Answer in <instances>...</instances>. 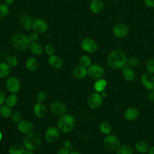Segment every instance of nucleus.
<instances>
[{
  "label": "nucleus",
  "mask_w": 154,
  "mask_h": 154,
  "mask_svg": "<svg viewBox=\"0 0 154 154\" xmlns=\"http://www.w3.org/2000/svg\"><path fill=\"white\" fill-rule=\"evenodd\" d=\"M127 57L120 49H114L108 54L106 63L108 66L113 69L123 68L127 64Z\"/></svg>",
  "instance_id": "f257e3e1"
},
{
  "label": "nucleus",
  "mask_w": 154,
  "mask_h": 154,
  "mask_svg": "<svg viewBox=\"0 0 154 154\" xmlns=\"http://www.w3.org/2000/svg\"><path fill=\"white\" fill-rule=\"evenodd\" d=\"M75 119L70 114H64L61 116L57 122V128L59 131L63 133L70 132L74 128Z\"/></svg>",
  "instance_id": "f03ea898"
},
{
  "label": "nucleus",
  "mask_w": 154,
  "mask_h": 154,
  "mask_svg": "<svg viewBox=\"0 0 154 154\" xmlns=\"http://www.w3.org/2000/svg\"><path fill=\"white\" fill-rule=\"evenodd\" d=\"M42 138L37 132H31L26 134L23 140V145L26 150H34L41 144Z\"/></svg>",
  "instance_id": "7ed1b4c3"
},
{
  "label": "nucleus",
  "mask_w": 154,
  "mask_h": 154,
  "mask_svg": "<svg viewBox=\"0 0 154 154\" xmlns=\"http://www.w3.org/2000/svg\"><path fill=\"white\" fill-rule=\"evenodd\" d=\"M11 42L13 47L19 51H23L29 48L30 42L28 38V35L22 32H17L14 34L11 39Z\"/></svg>",
  "instance_id": "20e7f679"
},
{
  "label": "nucleus",
  "mask_w": 154,
  "mask_h": 154,
  "mask_svg": "<svg viewBox=\"0 0 154 154\" xmlns=\"http://www.w3.org/2000/svg\"><path fill=\"white\" fill-rule=\"evenodd\" d=\"M103 144L106 149L110 151H116L120 146L119 138L114 134H109L103 140Z\"/></svg>",
  "instance_id": "39448f33"
},
{
  "label": "nucleus",
  "mask_w": 154,
  "mask_h": 154,
  "mask_svg": "<svg viewBox=\"0 0 154 154\" xmlns=\"http://www.w3.org/2000/svg\"><path fill=\"white\" fill-rule=\"evenodd\" d=\"M103 97L99 93L96 91L91 92L88 96L87 104L89 108L92 109H98L102 103Z\"/></svg>",
  "instance_id": "423d86ee"
},
{
  "label": "nucleus",
  "mask_w": 154,
  "mask_h": 154,
  "mask_svg": "<svg viewBox=\"0 0 154 154\" xmlns=\"http://www.w3.org/2000/svg\"><path fill=\"white\" fill-rule=\"evenodd\" d=\"M5 87L11 94H16L21 88V83L17 77L10 76L6 80Z\"/></svg>",
  "instance_id": "0eeeda50"
},
{
  "label": "nucleus",
  "mask_w": 154,
  "mask_h": 154,
  "mask_svg": "<svg viewBox=\"0 0 154 154\" xmlns=\"http://www.w3.org/2000/svg\"><path fill=\"white\" fill-rule=\"evenodd\" d=\"M81 49L89 54L94 53L97 51L98 49V45L95 40L91 38H84L81 43Z\"/></svg>",
  "instance_id": "6e6552de"
},
{
  "label": "nucleus",
  "mask_w": 154,
  "mask_h": 154,
  "mask_svg": "<svg viewBox=\"0 0 154 154\" xmlns=\"http://www.w3.org/2000/svg\"><path fill=\"white\" fill-rule=\"evenodd\" d=\"M88 75L94 79L102 78L105 75V70L99 64H91L88 68Z\"/></svg>",
  "instance_id": "1a4fd4ad"
},
{
  "label": "nucleus",
  "mask_w": 154,
  "mask_h": 154,
  "mask_svg": "<svg viewBox=\"0 0 154 154\" xmlns=\"http://www.w3.org/2000/svg\"><path fill=\"white\" fill-rule=\"evenodd\" d=\"M128 26L123 23H117L112 28V33L115 37L119 38H123L129 34Z\"/></svg>",
  "instance_id": "9d476101"
},
{
  "label": "nucleus",
  "mask_w": 154,
  "mask_h": 154,
  "mask_svg": "<svg viewBox=\"0 0 154 154\" xmlns=\"http://www.w3.org/2000/svg\"><path fill=\"white\" fill-rule=\"evenodd\" d=\"M32 29L34 32L37 34H44L48 29L47 22L43 19L37 18L34 20L32 25Z\"/></svg>",
  "instance_id": "9b49d317"
},
{
  "label": "nucleus",
  "mask_w": 154,
  "mask_h": 154,
  "mask_svg": "<svg viewBox=\"0 0 154 154\" xmlns=\"http://www.w3.org/2000/svg\"><path fill=\"white\" fill-rule=\"evenodd\" d=\"M51 112L56 116H62L67 111L66 106L64 103L60 101H54L50 105Z\"/></svg>",
  "instance_id": "f8f14e48"
},
{
  "label": "nucleus",
  "mask_w": 154,
  "mask_h": 154,
  "mask_svg": "<svg viewBox=\"0 0 154 154\" xmlns=\"http://www.w3.org/2000/svg\"><path fill=\"white\" fill-rule=\"evenodd\" d=\"M60 131L58 128L54 126L49 127L45 131V138L49 143H55L59 138Z\"/></svg>",
  "instance_id": "ddd939ff"
},
{
  "label": "nucleus",
  "mask_w": 154,
  "mask_h": 154,
  "mask_svg": "<svg viewBox=\"0 0 154 154\" xmlns=\"http://www.w3.org/2000/svg\"><path fill=\"white\" fill-rule=\"evenodd\" d=\"M18 131L22 134H28L32 132L34 129L33 123L29 120H21L17 125Z\"/></svg>",
  "instance_id": "4468645a"
},
{
  "label": "nucleus",
  "mask_w": 154,
  "mask_h": 154,
  "mask_svg": "<svg viewBox=\"0 0 154 154\" xmlns=\"http://www.w3.org/2000/svg\"><path fill=\"white\" fill-rule=\"evenodd\" d=\"M141 81L143 87L150 91L154 89V75L149 73H144L141 76Z\"/></svg>",
  "instance_id": "2eb2a0df"
},
{
  "label": "nucleus",
  "mask_w": 154,
  "mask_h": 154,
  "mask_svg": "<svg viewBox=\"0 0 154 154\" xmlns=\"http://www.w3.org/2000/svg\"><path fill=\"white\" fill-rule=\"evenodd\" d=\"M33 21L32 17L27 13H22L19 17V23L26 31H29L32 28Z\"/></svg>",
  "instance_id": "dca6fc26"
},
{
  "label": "nucleus",
  "mask_w": 154,
  "mask_h": 154,
  "mask_svg": "<svg viewBox=\"0 0 154 154\" xmlns=\"http://www.w3.org/2000/svg\"><path fill=\"white\" fill-rule=\"evenodd\" d=\"M122 75L124 79L128 82L133 81L135 78V73L132 67L127 64L122 68Z\"/></svg>",
  "instance_id": "f3484780"
},
{
  "label": "nucleus",
  "mask_w": 154,
  "mask_h": 154,
  "mask_svg": "<svg viewBox=\"0 0 154 154\" xmlns=\"http://www.w3.org/2000/svg\"><path fill=\"white\" fill-rule=\"evenodd\" d=\"M89 8L94 14H99L103 11L104 5L101 0H91L90 2Z\"/></svg>",
  "instance_id": "a211bd4d"
},
{
  "label": "nucleus",
  "mask_w": 154,
  "mask_h": 154,
  "mask_svg": "<svg viewBox=\"0 0 154 154\" xmlns=\"http://www.w3.org/2000/svg\"><path fill=\"white\" fill-rule=\"evenodd\" d=\"M73 75L75 78L82 79L88 75L87 68L81 65L77 66L73 70Z\"/></svg>",
  "instance_id": "6ab92c4d"
},
{
  "label": "nucleus",
  "mask_w": 154,
  "mask_h": 154,
  "mask_svg": "<svg viewBox=\"0 0 154 154\" xmlns=\"http://www.w3.org/2000/svg\"><path fill=\"white\" fill-rule=\"evenodd\" d=\"M46 107L42 102H37L33 106V112L34 115L38 118H42L46 114Z\"/></svg>",
  "instance_id": "aec40b11"
},
{
  "label": "nucleus",
  "mask_w": 154,
  "mask_h": 154,
  "mask_svg": "<svg viewBox=\"0 0 154 154\" xmlns=\"http://www.w3.org/2000/svg\"><path fill=\"white\" fill-rule=\"evenodd\" d=\"M48 61L49 66L54 69H60L63 65V61L62 59L59 56L55 54L51 56H49Z\"/></svg>",
  "instance_id": "412c9836"
},
{
  "label": "nucleus",
  "mask_w": 154,
  "mask_h": 154,
  "mask_svg": "<svg viewBox=\"0 0 154 154\" xmlns=\"http://www.w3.org/2000/svg\"><path fill=\"white\" fill-rule=\"evenodd\" d=\"M124 118L128 121H133L137 119L139 116L138 110L134 107H131L126 109L124 112Z\"/></svg>",
  "instance_id": "4be33fe9"
},
{
  "label": "nucleus",
  "mask_w": 154,
  "mask_h": 154,
  "mask_svg": "<svg viewBox=\"0 0 154 154\" xmlns=\"http://www.w3.org/2000/svg\"><path fill=\"white\" fill-rule=\"evenodd\" d=\"M28 48H29L30 52L32 54L35 55H40L44 51V47L40 43H39L38 42H34L30 43Z\"/></svg>",
  "instance_id": "5701e85b"
},
{
  "label": "nucleus",
  "mask_w": 154,
  "mask_h": 154,
  "mask_svg": "<svg viewBox=\"0 0 154 154\" xmlns=\"http://www.w3.org/2000/svg\"><path fill=\"white\" fill-rule=\"evenodd\" d=\"M106 86H107V81L102 78L96 79L93 84L94 90H95V91L99 93L103 92Z\"/></svg>",
  "instance_id": "b1692460"
},
{
  "label": "nucleus",
  "mask_w": 154,
  "mask_h": 154,
  "mask_svg": "<svg viewBox=\"0 0 154 154\" xmlns=\"http://www.w3.org/2000/svg\"><path fill=\"white\" fill-rule=\"evenodd\" d=\"M11 72V67L7 62L0 63V78H5L8 77Z\"/></svg>",
  "instance_id": "393cba45"
},
{
  "label": "nucleus",
  "mask_w": 154,
  "mask_h": 154,
  "mask_svg": "<svg viewBox=\"0 0 154 154\" xmlns=\"http://www.w3.org/2000/svg\"><path fill=\"white\" fill-rule=\"evenodd\" d=\"M25 66L26 69L29 71L34 72L37 70L38 66V63L36 58L31 57H29L26 60L25 62Z\"/></svg>",
  "instance_id": "a878e982"
},
{
  "label": "nucleus",
  "mask_w": 154,
  "mask_h": 154,
  "mask_svg": "<svg viewBox=\"0 0 154 154\" xmlns=\"http://www.w3.org/2000/svg\"><path fill=\"white\" fill-rule=\"evenodd\" d=\"M135 147L136 150L140 153H146L149 150V144L144 141H138L135 143Z\"/></svg>",
  "instance_id": "bb28decb"
},
{
  "label": "nucleus",
  "mask_w": 154,
  "mask_h": 154,
  "mask_svg": "<svg viewBox=\"0 0 154 154\" xmlns=\"http://www.w3.org/2000/svg\"><path fill=\"white\" fill-rule=\"evenodd\" d=\"M26 150L23 145L20 144H14L11 146L8 149L9 154H23Z\"/></svg>",
  "instance_id": "cd10ccee"
},
{
  "label": "nucleus",
  "mask_w": 154,
  "mask_h": 154,
  "mask_svg": "<svg viewBox=\"0 0 154 154\" xmlns=\"http://www.w3.org/2000/svg\"><path fill=\"white\" fill-rule=\"evenodd\" d=\"M100 131L104 135H109L111 131V125L106 121L101 122L99 125Z\"/></svg>",
  "instance_id": "c85d7f7f"
},
{
  "label": "nucleus",
  "mask_w": 154,
  "mask_h": 154,
  "mask_svg": "<svg viewBox=\"0 0 154 154\" xmlns=\"http://www.w3.org/2000/svg\"><path fill=\"white\" fill-rule=\"evenodd\" d=\"M12 111L11 108L7 105H2L0 106V115L4 119H8L11 117Z\"/></svg>",
  "instance_id": "c756f323"
},
{
  "label": "nucleus",
  "mask_w": 154,
  "mask_h": 154,
  "mask_svg": "<svg viewBox=\"0 0 154 154\" xmlns=\"http://www.w3.org/2000/svg\"><path fill=\"white\" fill-rule=\"evenodd\" d=\"M133 149L132 147L128 144L120 146L116 150V154H132Z\"/></svg>",
  "instance_id": "7c9ffc66"
},
{
  "label": "nucleus",
  "mask_w": 154,
  "mask_h": 154,
  "mask_svg": "<svg viewBox=\"0 0 154 154\" xmlns=\"http://www.w3.org/2000/svg\"><path fill=\"white\" fill-rule=\"evenodd\" d=\"M17 102V96L16 94H10L5 100L6 105L9 106L10 108L14 107Z\"/></svg>",
  "instance_id": "2f4dec72"
},
{
  "label": "nucleus",
  "mask_w": 154,
  "mask_h": 154,
  "mask_svg": "<svg viewBox=\"0 0 154 154\" xmlns=\"http://www.w3.org/2000/svg\"><path fill=\"white\" fill-rule=\"evenodd\" d=\"M80 65L88 68L91 64V58L87 55H83L79 58Z\"/></svg>",
  "instance_id": "473e14b6"
},
{
  "label": "nucleus",
  "mask_w": 154,
  "mask_h": 154,
  "mask_svg": "<svg viewBox=\"0 0 154 154\" xmlns=\"http://www.w3.org/2000/svg\"><path fill=\"white\" fill-rule=\"evenodd\" d=\"M9 7L5 4H0V19L6 17L9 13Z\"/></svg>",
  "instance_id": "72a5a7b5"
},
{
  "label": "nucleus",
  "mask_w": 154,
  "mask_h": 154,
  "mask_svg": "<svg viewBox=\"0 0 154 154\" xmlns=\"http://www.w3.org/2000/svg\"><path fill=\"white\" fill-rule=\"evenodd\" d=\"M7 63L11 67H14L18 64V60L16 57L14 55H10L7 58Z\"/></svg>",
  "instance_id": "f704fd0d"
},
{
  "label": "nucleus",
  "mask_w": 154,
  "mask_h": 154,
  "mask_svg": "<svg viewBox=\"0 0 154 154\" xmlns=\"http://www.w3.org/2000/svg\"><path fill=\"white\" fill-rule=\"evenodd\" d=\"M44 51L48 56H51L55 54V49L51 44H47L44 47Z\"/></svg>",
  "instance_id": "c9c22d12"
},
{
  "label": "nucleus",
  "mask_w": 154,
  "mask_h": 154,
  "mask_svg": "<svg viewBox=\"0 0 154 154\" xmlns=\"http://www.w3.org/2000/svg\"><path fill=\"white\" fill-rule=\"evenodd\" d=\"M140 63V61L137 57H132L127 59V64L131 67H137Z\"/></svg>",
  "instance_id": "e433bc0d"
},
{
  "label": "nucleus",
  "mask_w": 154,
  "mask_h": 154,
  "mask_svg": "<svg viewBox=\"0 0 154 154\" xmlns=\"http://www.w3.org/2000/svg\"><path fill=\"white\" fill-rule=\"evenodd\" d=\"M146 67L148 73L151 74L154 73V58H151L147 60L146 62Z\"/></svg>",
  "instance_id": "4c0bfd02"
},
{
  "label": "nucleus",
  "mask_w": 154,
  "mask_h": 154,
  "mask_svg": "<svg viewBox=\"0 0 154 154\" xmlns=\"http://www.w3.org/2000/svg\"><path fill=\"white\" fill-rule=\"evenodd\" d=\"M47 96H48V94H47L46 92H45L44 91H41L37 94L35 99H36L37 102H42L46 99Z\"/></svg>",
  "instance_id": "58836bf2"
},
{
  "label": "nucleus",
  "mask_w": 154,
  "mask_h": 154,
  "mask_svg": "<svg viewBox=\"0 0 154 154\" xmlns=\"http://www.w3.org/2000/svg\"><path fill=\"white\" fill-rule=\"evenodd\" d=\"M11 118V120L14 123H17L22 120V115L19 111H16L12 112Z\"/></svg>",
  "instance_id": "ea45409f"
},
{
  "label": "nucleus",
  "mask_w": 154,
  "mask_h": 154,
  "mask_svg": "<svg viewBox=\"0 0 154 154\" xmlns=\"http://www.w3.org/2000/svg\"><path fill=\"white\" fill-rule=\"evenodd\" d=\"M38 34H37L35 32H32L28 35V38L30 43L37 42V40H38Z\"/></svg>",
  "instance_id": "a19ab883"
},
{
  "label": "nucleus",
  "mask_w": 154,
  "mask_h": 154,
  "mask_svg": "<svg viewBox=\"0 0 154 154\" xmlns=\"http://www.w3.org/2000/svg\"><path fill=\"white\" fill-rule=\"evenodd\" d=\"M6 96L3 91L0 90V106L3 105L4 102H5Z\"/></svg>",
  "instance_id": "79ce46f5"
},
{
  "label": "nucleus",
  "mask_w": 154,
  "mask_h": 154,
  "mask_svg": "<svg viewBox=\"0 0 154 154\" xmlns=\"http://www.w3.org/2000/svg\"><path fill=\"white\" fill-rule=\"evenodd\" d=\"M144 3L149 8H154V0H144Z\"/></svg>",
  "instance_id": "37998d69"
},
{
  "label": "nucleus",
  "mask_w": 154,
  "mask_h": 154,
  "mask_svg": "<svg viewBox=\"0 0 154 154\" xmlns=\"http://www.w3.org/2000/svg\"><path fill=\"white\" fill-rule=\"evenodd\" d=\"M57 154H70V151H69V149L63 147V148L60 149L57 151Z\"/></svg>",
  "instance_id": "c03bdc74"
},
{
  "label": "nucleus",
  "mask_w": 154,
  "mask_h": 154,
  "mask_svg": "<svg viewBox=\"0 0 154 154\" xmlns=\"http://www.w3.org/2000/svg\"><path fill=\"white\" fill-rule=\"evenodd\" d=\"M147 97L149 100L154 101V89L150 91V92L148 93Z\"/></svg>",
  "instance_id": "a18cd8bd"
},
{
  "label": "nucleus",
  "mask_w": 154,
  "mask_h": 154,
  "mask_svg": "<svg viewBox=\"0 0 154 154\" xmlns=\"http://www.w3.org/2000/svg\"><path fill=\"white\" fill-rule=\"evenodd\" d=\"M71 146V143L70 141L69 140H66L64 141L63 143V147L66 149H69V148Z\"/></svg>",
  "instance_id": "49530a36"
},
{
  "label": "nucleus",
  "mask_w": 154,
  "mask_h": 154,
  "mask_svg": "<svg viewBox=\"0 0 154 154\" xmlns=\"http://www.w3.org/2000/svg\"><path fill=\"white\" fill-rule=\"evenodd\" d=\"M14 1H15V0H4L5 4H7V5H8V6L12 5V4L14 3Z\"/></svg>",
  "instance_id": "de8ad7c7"
},
{
  "label": "nucleus",
  "mask_w": 154,
  "mask_h": 154,
  "mask_svg": "<svg viewBox=\"0 0 154 154\" xmlns=\"http://www.w3.org/2000/svg\"><path fill=\"white\" fill-rule=\"evenodd\" d=\"M148 154H154V146L151 147L149 149V150L148 152Z\"/></svg>",
  "instance_id": "09e8293b"
},
{
  "label": "nucleus",
  "mask_w": 154,
  "mask_h": 154,
  "mask_svg": "<svg viewBox=\"0 0 154 154\" xmlns=\"http://www.w3.org/2000/svg\"><path fill=\"white\" fill-rule=\"evenodd\" d=\"M23 154H34V153L32 152V150H26L25 151V152L23 153Z\"/></svg>",
  "instance_id": "8fccbe9b"
},
{
  "label": "nucleus",
  "mask_w": 154,
  "mask_h": 154,
  "mask_svg": "<svg viewBox=\"0 0 154 154\" xmlns=\"http://www.w3.org/2000/svg\"><path fill=\"white\" fill-rule=\"evenodd\" d=\"M70 154H81V153L77 152V151H73V152H70Z\"/></svg>",
  "instance_id": "3c124183"
},
{
  "label": "nucleus",
  "mask_w": 154,
  "mask_h": 154,
  "mask_svg": "<svg viewBox=\"0 0 154 154\" xmlns=\"http://www.w3.org/2000/svg\"><path fill=\"white\" fill-rule=\"evenodd\" d=\"M2 132L0 131V141L2 140Z\"/></svg>",
  "instance_id": "603ef678"
},
{
  "label": "nucleus",
  "mask_w": 154,
  "mask_h": 154,
  "mask_svg": "<svg viewBox=\"0 0 154 154\" xmlns=\"http://www.w3.org/2000/svg\"><path fill=\"white\" fill-rule=\"evenodd\" d=\"M107 1H114L116 0H107Z\"/></svg>",
  "instance_id": "864d4df0"
},
{
  "label": "nucleus",
  "mask_w": 154,
  "mask_h": 154,
  "mask_svg": "<svg viewBox=\"0 0 154 154\" xmlns=\"http://www.w3.org/2000/svg\"><path fill=\"white\" fill-rule=\"evenodd\" d=\"M153 58H154V55H153Z\"/></svg>",
  "instance_id": "5fc2aeb1"
}]
</instances>
